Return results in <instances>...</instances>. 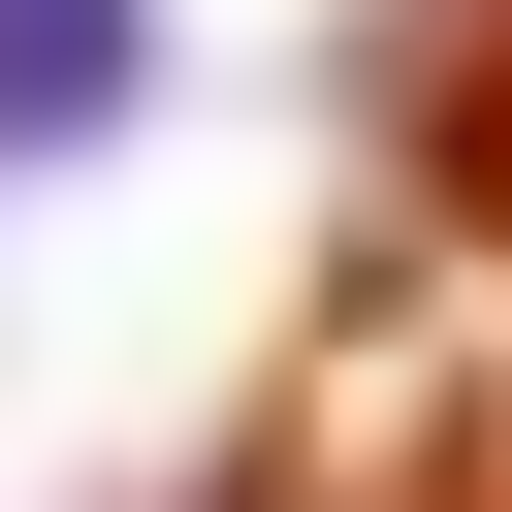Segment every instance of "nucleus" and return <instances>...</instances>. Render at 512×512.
Wrapping results in <instances>:
<instances>
[{"mask_svg": "<svg viewBox=\"0 0 512 512\" xmlns=\"http://www.w3.org/2000/svg\"><path fill=\"white\" fill-rule=\"evenodd\" d=\"M160 64H192V0H0V192L32 160H128Z\"/></svg>", "mask_w": 512, "mask_h": 512, "instance_id": "obj_1", "label": "nucleus"}]
</instances>
